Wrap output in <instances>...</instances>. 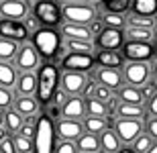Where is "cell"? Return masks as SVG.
Returning <instances> with one entry per match:
<instances>
[{
  "instance_id": "obj_35",
  "label": "cell",
  "mask_w": 157,
  "mask_h": 153,
  "mask_svg": "<svg viewBox=\"0 0 157 153\" xmlns=\"http://www.w3.org/2000/svg\"><path fill=\"white\" fill-rule=\"evenodd\" d=\"M100 21H102L106 27H110V29H122L124 23H127V18L122 17V14H117V12H106Z\"/></svg>"
},
{
  "instance_id": "obj_23",
  "label": "cell",
  "mask_w": 157,
  "mask_h": 153,
  "mask_svg": "<svg viewBox=\"0 0 157 153\" xmlns=\"http://www.w3.org/2000/svg\"><path fill=\"white\" fill-rule=\"evenodd\" d=\"M12 104L21 117H33L37 112V100L33 96H17V100H12Z\"/></svg>"
},
{
  "instance_id": "obj_40",
  "label": "cell",
  "mask_w": 157,
  "mask_h": 153,
  "mask_svg": "<svg viewBox=\"0 0 157 153\" xmlns=\"http://www.w3.org/2000/svg\"><path fill=\"white\" fill-rule=\"evenodd\" d=\"M10 104H12V92L8 88L0 86V110L2 108H10Z\"/></svg>"
},
{
  "instance_id": "obj_37",
  "label": "cell",
  "mask_w": 157,
  "mask_h": 153,
  "mask_svg": "<svg viewBox=\"0 0 157 153\" xmlns=\"http://www.w3.org/2000/svg\"><path fill=\"white\" fill-rule=\"evenodd\" d=\"M12 141H14V149H17V153H31V151H33V143H31V139H27V137H23V135H18V133H17V137H14Z\"/></svg>"
},
{
  "instance_id": "obj_21",
  "label": "cell",
  "mask_w": 157,
  "mask_h": 153,
  "mask_svg": "<svg viewBox=\"0 0 157 153\" xmlns=\"http://www.w3.org/2000/svg\"><path fill=\"white\" fill-rule=\"evenodd\" d=\"M122 55L118 51H106V49H100L98 53H96V57H94V61L96 63H100L102 67H118V65H122Z\"/></svg>"
},
{
  "instance_id": "obj_1",
  "label": "cell",
  "mask_w": 157,
  "mask_h": 153,
  "mask_svg": "<svg viewBox=\"0 0 157 153\" xmlns=\"http://www.w3.org/2000/svg\"><path fill=\"white\" fill-rule=\"evenodd\" d=\"M59 67L51 61H47L39 67V74H37V86H35V92H37V102L41 104H49L55 94V90L59 88Z\"/></svg>"
},
{
  "instance_id": "obj_16",
  "label": "cell",
  "mask_w": 157,
  "mask_h": 153,
  "mask_svg": "<svg viewBox=\"0 0 157 153\" xmlns=\"http://www.w3.org/2000/svg\"><path fill=\"white\" fill-rule=\"evenodd\" d=\"M94 78H96V82L100 86H106L110 90H118L122 86V74L117 67H98Z\"/></svg>"
},
{
  "instance_id": "obj_41",
  "label": "cell",
  "mask_w": 157,
  "mask_h": 153,
  "mask_svg": "<svg viewBox=\"0 0 157 153\" xmlns=\"http://www.w3.org/2000/svg\"><path fill=\"white\" fill-rule=\"evenodd\" d=\"M145 129H147L145 135H147V137H151V141H157V117H151L149 120H147Z\"/></svg>"
},
{
  "instance_id": "obj_30",
  "label": "cell",
  "mask_w": 157,
  "mask_h": 153,
  "mask_svg": "<svg viewBox=\"0 0 157 153\" xmlns=\"http://www.w3.org/2000/svg\"><path fill=\"white\" fill-rule=\"evenodd\" d=\"M4 124H6V131H8V133H18L21 124H23V117H21L14 108H10V110H6V114H4Z\"/></svg>"
},
{
  "instance_id": "obj_56",
  "label": "cell",
  "mask_w": 157,
  "mask_h": 153,
  "mask_svg": "<svg viewBox=\"0 0 157 153\" xmlns=\"http://www.w3.org/2000/svg\"><path fill=\"white\" fill-rule=\"evenodd\" d=\"M153 53H157V45H155V47H153Z\"/></svg>"
},
{
  "instance_id": "obj_24",
  "label": "cell",
  "mask_w": 157,
  "mask_h": 153,
  "mask_svg": "<svg viewBox=\"0 0 157 153\" xmlns=\"http://www.w3.org/2000/svg\"><path fill=\"white\" fill-rule=\"evenodd\" d=\"M131 10H133V14H139V17H155L157 0H133Z\"/></svg>"
},
{
  "instance_id": "obj_39",
  "label": "cell",
  "mask_w": 157,
  "mask_h": 153,
  "mask_svg": "<svg viewBox=\"0 0 157 153\" xmlns=\"http://www.w3.org/2000/svg\"><path fill=\"white\" fill-rule=\"evenodd\" d=\"M110 96H112V90L110 88H106V86H100V84H96L94 86V92H92V98H96V100L100 102H108L110 100Z\"/></svg>"
},
{
  "instance_id": "obj_25",
  "label": "cell",
  "mask_w": 157,
  "mask_h": 153,
  "mask_svg": "<svg viewBox=\"0 0 157 153\" xmlns=\"http://www.w3.org/2000/svg\"><path fill=\"white\" fill-rule=\"evenodd\" d=\"M118 96L124 104H139L143 106V94H141V88H135V86H121L118 88Z\"/></svg>"
},
{
  "instance_id": "obj_51",
  "label": "cell",
  "mask_w": 157,
  "mask_h": 153,
  "mask_svg": "<svg viewBox=\"0 0 157 153\" xmlns=\"http://www.w3.org/2000/svg\"><path fill=\"white\" fill-rule=\"evenodd\" d=\"M117 153H135V149L133 147H121Z\"/></svg>"
},
{
  "instance_id": "obj_20",
  "label": "cell",
  "mask_w": 157,
  "mask_h": 153,
  "mask_svg": "<svg viewBox=\"0 0 157 153\" xmlns=\"http://www.w3.org/2000/svg\"><path fill=\"white\" fill-rule=\"evenodd\" d=\"M76 149H80V153H96L100 149L98 135H92V133H82V135L76 139Z\"/></svg>"
},
{
  "instance_id": "obj_42",
  "label": "cell",
  "mask_w": 157,
  "mask_h": 153,
  "mask_svg": "<svg viewBox=\"0 0 157 153\" xmlns=\"http://www.w3.org/2000/svg\"><path fill=\"white\" fill-rule=\"evenodd\" d=\"M141 88H143L141 90L143 98H151V96H155V92H157V82H149V80H147Z\"/></svg>"
},
{
  "instance_id": "obj_9",
  "label": "cell",
  "mask_w": 157,
  "mask_h": 153,
  "mask_svg": "<svg viewBox=\"0 0 157 153\" xmlns=\"http://www.w3.org/2000/svg\"><path fill=\"white\" fill-rule=\"evenodd\" d=\"M94 55L88 53H67L61 59V67L65 71H76V74H86L94 67Z\"/></svg>"
},
{
  "instance_id": "obj_22",
  "label": "cell",
  "mask_w": 157,
  "mask_h": 153,
  "mask_svg": "<svg viewBox=\"0 0 157 153\" xmlns=\"http://www.w3.org/2000/svg\"><path fill=\"white\" fill-rule=\"evenodd\" d=\"M98 141H100V147L104 153H117L121 149V141H118V137L114 135V131L112 129H104L102 133L98 135Z\"/></svg>"
},
{
  "instance_id": "obj_44",
  "label": "cell",
  "mask_w": 157,
  "mask_h": 153,
  "mask_svg": "<svg viewBox=\"0 0 157 153\" xmlns=\"http://www.w3.org/2000/svg\"><path fill=\"white\" fill-rule=\"evenodd\" d=\"M53 153H78V149H76V145H74L71 141H61L57 147H55Z\"/></svg>"
},
{
  "instance_id": "obj_19",
  "label": "cell",
  "mask_w": 157,
  "mask_h": 153,
  "mask_svg": "<svg viewBox=\"0 0 157 153\" xmlns=\"http://www.w3.org/2000/svg\"><path fill=\"white\" fill-rule=\"evenodd\" d=\"M35 86H37V78L31 71H25L23 76H17V82H14L17 96H31L35 92Z\"/></svg>"
},
{
  "instance_id": "obj_34",
  "label": "cell",
  "mask_w": 157,
  "mask_h": 153,
  "mask_svg": "<svg viewBox=\"0 0 157 153\" xmlns=\"http://www.w3.org/2000/svg\"><path fill=\"white\" fill-rule=\"evenodd\" d=\"M86 112L90 117H106V104L90 96L86 100Z\"/></svg>"
},
{
  "instance_id": "obj_15",
  "label": "cell",
  "mask_w": 157,
  "mask_h": 153,
  "mask_svg": "<svg viewBox=\"0 0 157 153\" xmlns=\"http://www.w3.org/2000/svg\"><path fill=\"white\" fill-rule=\"evenodd\" d=\"M82 133H84V124H82L80 120L61 118V120L55 124V135H59L63 141H76Z\"/></svg>"
},
{
  "instance_id": "obj_27",
  "label": "cell",
  "mask_w": 157,
  "mask_h": 153,
  "mask_svg": "<svg viewBox=\"0 0 157 153\" xmlns=\"http://www.w3.org/2000/svg\"><path fill=\"white\" fill-rule=\"evenodd\" d=\"M17 67L8 61H0V86L2 88H10L17 82Z\"/></svg>"
},
{
  "instance_id": "obj_47",
  "label": "cell",
  "mask_w": 157,
  "mask_h": 153,
  "mask_svg": "<svg viewBox=\"0 0 157 153\" xmlns=\"http://www.w3.org/2000/svg\"><path fill=\"white\" fill-rule=\"evenodd\" d=\"M65 98H67V94H65V92H63L61 88H57V90H55V94H53V98H51V100H53V104L61 106V104L65 102Z\"/></svg>"
},
{
  "instance_id": "obj_4",
  "label": "cell",
  "mask_w": 157,
  "mask_h": 153,
  "mask_svg": "<svg viewBox=\"0 0 157 153\" xmlns=\"http://www.w3.org/2000/svg\"><path fill=\"white\" fill-rule=\"evenodd\" d=\"M33 17L37 18V23H41L43 27L55 29L57 25H61V8L51 0H39L33 8Z\"/></svg>"
},
{
  "instance_id": "obj_12",
  "label": "cell",
  "mask_w": 157,
  "mask_h": 153,
  "mask_svg": "<svg viewBox=\"0 0 157 153\" xmlns=\"http://www.w3.org/2000/svg\"><path fill=\"white\" fill-rule=\"evenodd\" d=\"M29 14V4L25 0H0V17L10 21H23Z\"/></svg>"
},
{
  "instance_id": "obj_55",
  "label": "cell",
  "mask_w": 157,
  "mask_h": 153,
  "mask_svg": "<svg viewBox=\"0 0 157 153\" xmlns=\"http://www.w3.org/2000/svg\"><path fill=\"white\" fill-rule=\"evenodd\" d=\"M6 137V133H4V129H2V127H0V141H2V139H4Z\"/></svg>"
},
{
  "instance_id": "obj_50",
  "label": "cell",
  "mask_w": 157,
  "mask_h": 153,
  "mask_svg": "<svg viewBox=\"0 0 157 153\" xmlns=\"http://www.w3.org/2000/svg\"><path fill=\"white\" fill-rule=\"evenodd\" d=\"M25 27H27V29L31 27V29H35V31H37V18H35V17L27 18V25H25Z\"/></svg>"
},
{
  "instance_id": "obj_13",
  "label": "cell",
  "mask_w": 157,
  "mask_h": 153,
  "mask_svg": "<svg viewBox=\"0 0 157 153\" xmlns=\"http://www.w3.org/2000/svg\"><path fill=\"white\" fill-rule=\"evenodd\" d=\"M59 86L67 96H78L86 86V76L76 71H65L63 76H59Z\"/></svg>"
},
{
  "instance_id": "obj_32",
  "label": "cell",
  "mask_w": 157,
  "mask_h": 153,
  "mask_svg": "<svg viewBox=\"0 0 157 153\" xmlns=\"http://www.w3.org/2000/svg\"><path fill=\"white\" fill-rule=\"evenodd\" d=\"M84 129L92 135H98L106 129V118L104 117H88L86 123H84Z\"/></svg>"
},
{
  "instance_id": "obj_8",
  "label": "cell",
  "mask_w": 157,
  "mask_h": 153,
  "mask_svg": "<svg viewBox=\"0 0 157 153\" xmlns=\"http://www.w3.org/2000/svg\"><path fill=\"white\" fill-rule=\"evenodd\" d=\"M29 37V29L25 27L23 21H10V18H0V39H8L14 43H23Z\"/></svg>"
},
{
  "instance_id": "obj_5",
  "label": "cell",
  "mask_w": 157,
  "mask_h": 153,
  "mask_svg": "<svg viewBox=\"0 0 157 153\" xmlns=\"http://www.w3.org/2000/svg\"><path fill=\"white\" fill-rule=\"evenodd\" d=\"M61 18L65 23H76V25H90L96 18V10L90 4H82V2H67L61 8Z\"/></svg>"
},
{
  "instance_id": "obj_28",
  "label": "cell",
  "mask_w": 157,
  "mask_h": 153,
  "mask_svg": "<svg viewBox=\"0 0 157 153\" xmlns=\"http://www.w3.org/2000/svg\"><path fill=\"white\" fill-rule=\"evenodd\" d=\"M117 117L121 118H143L145 117V108L139 104H124V102H121V106L117 108Z\"/></svg>"
},
{
  "instance_id": "obj_48",
  "label": "cell",
  "mask_w": 157,
  "mask_h": 153,
  "mask_svg": "<svg viewBox=\"0 0 157 153\" xmlns=\"http://www.w3.org/2000/svg\"><path fill=\"white\" fill-rule=\"evenodd\" d=\"M147 112H149L151 117H157V92H155V96H151L149 102H147Z\"/></svg>"
},
{
  "instance_id": "obj_26",
  "label": "cell",
  "mask_w": 157,
  "mask_h": 153,
  "mask_svg": "<svg viewBox=\"0 0 157 153\" xmlns=\"http://www.w3.org/2000/svg\"><path fill=\"white\" fill-rule=\"evenodd\" d=\"M124 37L128 41H139V43H151L155 39L153 29H143V27H128L124 31Z\"/></svg>"
},
{
  "instance_id": "obj_3",
  "label": "cell",
  "mask_w": 157,
  "mask_h": 153,
  "mask_svg": "<svg viewBox=\"0 0 157 153\" xmlns=\"http://www.w3.org/2000/svg\"><path fill=\"white\" fill-rule=\"evenodd\" d=\"M37 55L45 59L55 57L61 49V35H59L55 29H49V27H43V29L33 31V43Z\"/></svg>"
},
{
  "instance_id": "obj_14",
  "label": "cell",
  "mask_w": 157,
  "mask_h": 153,
  "mask_svg": "<svg viewBox=\"0 0 157 153\" xmlns=\"http://www.w3.org/2000/svg\"><path fill=\"white\" fill-rule=\"evenodd\" d=\"M14 59H17V67L23 70V71H31L33 67H37V63H39V55H37L35 47L29 45V43H25V45H21V47L17 49Z\"/></svg>"
},
{
  "instance_id": "obj_53",
  "label": "cell",
  "mask_w": 157,
  "mask_h": 153,
  "mask_svg": "<svg viewBox=\"0 0 157 153\" xmlns=\"http://www.w3.org/2000/svg\"><path fill=\"white\" fill-rule=\"evenodd\" d=\"M2 124H4V112L0 110V127H2Z\"/></svg>"
},
{
  "instance_id": "obj_33",
  "label": "cell",
  "mask_w": 157,
  "mask_h": 153,
  "mask_svg": "<svg viewBox=\"0 0 157 153\" xmlns=\"http://www.w3.org/2000/svg\"><path fill=\"white\" fill-rule=\"evenodd\" d=\"M18 43L8 41V39H0V61H8L17 55Z\"/></svg>"
},
{
  "instance_id": "obj_54",
  "label": "cell",
  "mask_w": 157,
  "mask_h": 153,
  "mask_svg": "<svg viewBox=\"0 0 157 153\" xmlns=\"http://www.w3.org/2000/svg\"><path fill=\"white\" fill-rule=\"evenodd\" d=\"M153 76H155V82H157V61H155V65H153Z\"/></svg>"
},
{
  "instance_id": "obj_43",
  "label": "cell",
  "mask_w": 157,
  "mask_h": 153,
  "mask_svg": "<svg viewBox=\"0 0 157 153\" xmlns=\"http://www.w3.org/2000/svg\"><path fill=\"white\" fill-rule=\"evenodd\" d=\"M0 153H17L14 149V141H12V137L6 135L2 141H0Z\"/></svg>"
},
{
  "instance_id": "obj_18",
  "label": "cell",
  "mask_w": 157,
  "mask_h": 153,
  "mask_svg": "<svg viewBox=\"0 0 157 153\" xmlns=\"http://www.w3.org/2000/svg\"><path fill=\"white\" fill-rule=\"evenodd\" d=\"M65 39H76V41H92V33L88 29V25H76V23H63L61 33Z\"/></svg>"
},
{
  "instance_id": "obj_31",
  "label": "cell",
  "mask_w": 157,
  "mask_h": 153,
  "mask_svg": "<svg viewBox=\"0 0 157 153\" xmlns=\"http://www.w3.org/2000/svg\"><path fill=\"white\" fill-rule=\"evenodd\" d=\"M131 2L133 0H102V6H104L106 12H117V14H122L131 8Z\"/></svg>"
},
{
  "instance_id": "obj_45",
  "label": "cell",
  "mask_w": 157,
  "mask_h": 153,
  "mask_svg": "<svg viewBox=\"0 0 157 153\" xmlns=\"http://www.w3.org/2000/svg\"><path fill=\"white\" fill-rule=\"evenodd\" d=\"M117 108H118V98H114V96H110V100L106 102V114L108 117H114L117 114Z\"/></svg>"
},
{
  "instance_id": "obj_11",
  "label": "cell",
  "mask_w": 157,
  "mask_h": 153,
  "mask_svg": "<svg viewBox=\"0 0 157 153\" xmlns=\"http://www.w3.org/2000/svg\"><path fill=\"white\" fill-rule=\"evenodd\" d=\"M124 43V33L121 29H110V27H104L96 35V45L100 49H106V51H117L122 47Z\"/></svg>"
},
{
  "instance_id": "obj_38",
  "label": "cell",
  "mask_w": 157,
  "mask_h": 153,
  "mask_svg": "<svg viewBox=\"0 0 157 153\" xmlns=\"http://www.w3.org/2000/svg\"><path fill=\"white\" fill-rule=\"evenodd\" d=\"M135 145H133V149H135V153H145L147 149L151 147L153 145V141H151V137H147L145 133H141L139 137H137V139H135Z\"/></svg>"
},
{
  "instance_id": "obj_17",
  "label": "cell",
  "mask_w": 157,
  "mask_h": 153,
  "mask_svg": "<svg viewBox=\"0 0 157 153\" xmlns=\"http://www.w3.org/2000/svg\"><path fill=\"white\" fill-rule=\"evenodd\" d=\"M86 114V102L80 96H67L65 102L61 104V117L71 118V120H80Z\"/></svg>"
},
{
  "instance_id": "obj_52",
  "label": "cell",
  "mask_w": 157,
  "mask_h": 153,
  "mask_svg": "<svg viewBox=\"0 0 157 153\" xmlns=\"http://www.w3.org/2000/svg\"><path fill=\"white\" fill-rule=\"evenodd\" d=\"M145 153H157V143H153V145H151L149 149H147Z\"/></svg>"
},
{
  "instance_id": "obj_29",
  "label": "cell",
  "mask_w": 157,
  "mask_h": 153,
  "mask_svg": "<svg viewBox=\"0 0 157 153\" xmlns=\"http://www.w3.org/2000/svg\"><path fill=\"white\" fill-rule=\"evenodd\" d=\"M65 49L70 53H88L92 55L94 45L92 41H76V39H65Z\"/></svg>"
},
{
  "instance_id": "obj_36",
  "label": "cell",
  "mask_w": 157,
  "mask_h": 153,
  "mask_svg": "<svg viewBox=\"0 0 157 153\" xmlns=\"http://www.w3.org/2000/svg\"><path fill=\"white\" fill-rule=\"evenodd\" d=\"M127 21H128V27H143V29H153V27H155V18H153V17H139V14H131Z\"/></svg>"
},
{
  "instance_id": "obj_6",
  "label": "cell",
  "mask_w": 157,
  "mask_h": 153,
  "mask_svg": "<svg viewBox=\"0 0 157 153\" xmlns=\"http://www.w3.org/2000/svg\"><path fill=\"white\" fill-rule=\"evenodd\" d=\"M114 135L122 143H133L137 137L143 133V123L139 118H118L114 120Z\"/></svg>"
},
{
  "instance_id": "obj_7",
  "label": "cell",
  "mask_w": 157,
  "mask_h": 153,
  "mask_svg": "<svg viewBox=\"0 0 157 153\" xmlns=\"http://www.w3.org/2000/svg\"><path fill=\"white\" fill-rule=\"evenodd\" d=\"M149 76H151V67L147 65V61H128L122 71V78L127 80V84L135 88H141L149 80Z\"/></svg>"
},
{
  "instance_id": "obj_10",
  "label": "cell",
  "mask_w": 157,
  "mask_h": 153,
  "mask_svg": "<svg viewBox=\"0 0 157 153\" xmlns=\"http://www.w3.org/2000/svg\"><path fill=\"white\" fill-rule=\"evenodd\" d=\"M122 57L128 61H149L153 57V45L151 43L127 41L122 43Z\"/></svg>"
},
{
  "instance_id": "obj_46",
  "label": "cell",
  "mask_w": 157,
  "mask_h": 153,
  "mask_svg": "<svg viewBox=\"0 0 157 153\" xmlns=\"http://www.w3.org/2000/svg\"><path fill=\"white\" fill-rule=\"evenodd\" d=\"M33 131H35V124L23 123V124H21V129H18V135H23V137H27V139H31V137H33Z\"/></svg>"
},
{
  "instance_id": "obj_2",
  "label": "cell",
  "mask_w": 157,
  "mask_h": 153,
  "mask_svg": "<svg viewBox=\"0 0 157 153\" xmlns=\"http://www.w3.org/2000/svg\"><path fill=\"white\" fill-rule=\"evenodd\" d=\"M31 143H33V153H53V149H55V124H53L51 117L41 114L37 118Z\"/></svg>"
},
{
  "instance_id": "obj_49",
  "label": "cell",
  "mask_w": 157,
  "mask_h": 153,
  "mask_svg": "<svg viewBox=\"0 0 157 153\" xmlns=\"http://www.w3.org/2000/svg\"><path fill=\"white\" fill-rule=\"evenodd\" d=\"M88 29H90V33H92V35H98L100 31H102V21H98V18H94L92 23L88 25Z\"/></svg>"
}]
</instances>
